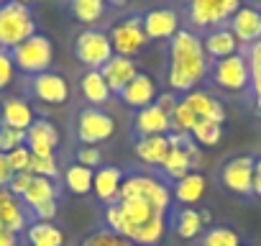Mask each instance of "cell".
Listing matches in <instances>:
<instances>
[{
  "mask_svg": "<svg viewBox=\"0 0 261 246\" xmlns=\"http://www.w3.org/2000/svg\"><path fill=\"white\" fill-rule=\"evenodd\" d=\"M246 62H248V72H251V97H253V108L261 115V41H256L253 46L246 49Z\"/></svg>",
  "mask_w": 261,
  "mask_h": 246,
  "instance_id": "obj_27",
  "label": "cell"
},
{
  "mask_svg": "<svg viewBox=\"0 0 261 246\" xmlns=\"http://www.w3.org/2000/svg\"><path fill=\"white\" fill-rule=\"evenodd\" d=\"M190 136L200 144V146H218L223 139V126L213 120H197L195 129L190 131Z\"/></svg>",
  "mask_w": 261,
  "mask_h": 246,
  "instance_id": "obj_34",
  "label": "cell"
},
{
  "mask_svg": "<svg viewBox=\"0 0 261 246\" xmlns=\"http://www.w3.org/2000/svg\"><path fill=\"white\" fill-rule=\"evenodd\" d=\"M164 231H167L164 215H154L151 220H146V223L139 228V233H136L134 243H136V246H154V243H159V241H162Z\"/></svg>",
  "mask_w": 261,
  "mask_h": 246,
  "instance_id": "obj_35",
  "label": "cell"
},
{
  "mask_svg": "<svg viewBox=\"0 0 261 246\" xmlns=\"http://www.w3.org/2000/svg\"><path fill=\"white\" fill-rule=\"evenodd\" d=\"M34 34H36V26H34L31 11L26 6H18V3L8 0L0 8V49L13 52L18 44H23Z\"/></svg>",
  "mask_w": 261,
  "mask_h": 246,
  "instance_id": "obj_2",
  "label": "cell"
},
{
  "mask_svg": "<svg viewBox=\"0 0 261 246\" xmlns=\"http://www.w3.org/2000/svg\"><path fill=\"white\" fill-rule=\"evenodd\" d=\"M100 162H102V154H100L97 146L82 144V146L77 149V164H82V167H87V169H100V167H102Z\"/></svg>",
  "mask_w": 261,
  "mask_h": 246,
  "instance_id": "obj_42",
  "label": "cell"
},
{
  "mask_svg": "<svg viewBox=\"0 0 261 246\" xmlns=\"http://www.w3.org/2000/svg\"><path fill=\"white\" fill-rule=\"evenodd\" d=\"M11 177H13V169H11V164H8V157L0 154V187H8Z\"/></svg>",
  "mask_w": 261,
  "mask_h": 246,
  "instance_id": "obj_45",
  "label": "cell"
},
{
  "mask_svg": "<svg viewBox=\"0 0 261 246\" xmlns=\"http://www.w3.org/2000/svg\"><path fill=\"white\" fill-rule=\"evenodd\" d=\"M13 75H16V64H13L11 52L0 49V90H6L13 82Z\"/></svg>",
  "mask_w": 261,
  "mask_h": 246,
  "instance_id": "obj_43",
  "label": "cell"
},
{
  "mask_svg": "<svg viewBox=\"0 0 261 246\" xmlns=\"http://www.w3.org/2000/svg\"><path fill=\"white\" fill-rule=\"evenodd\" d=\"M200 246H241V236L228 226H215V228L205 231Z\"/></svg>",
  "mask_w": 261,
  "mask_h": 246,
  "instance_id": "obj_37",
  "label": "cell"
},
{
  "mask_svg": "<svg viewBox=\"0 0 261 246\" xmlns=\"http://www.w3.org/2000/svg\"><path fill=\"white\" fill-rule=\"evenodd\" d=\"M31 92L46 105H64L69 100V82L57 72H41L31 80Z\"/></svg>",
  "mask_w": 261,
  "mask_h": 246,
  "instance_id": "obj_10",
  "label": "cell"
},
{
  "mask_svg": "<svg viewBox=\"0 0 261 246\" xmlns=\"http://www.w3.org/2000/svg\"><path fill=\"white\" fill-rule=\"evenodd\" d=\"M169 120H172V131L169 134H190L195 129V123H197V115L192 113V108L185 100H179L174 105V110L169 113Z\"/></svg>",
  "mask_w": 261,
  "mask_h": 246,
  "instance_id": "obj_36",
  "label": "cell"
},
{
  "mask_svg": "<svg viewBox=\"0 0 261 246\" xmlns=\"http://www.w3.org/2000/svg\"><path fill=\"white\" fill-rule=\"evenodd\" d=\"M72 16L92 26L105 16V0H72Z\"/></svg>",
  "mask_w": 261,
  "mask_h": 246,
  "instance_id": "obj_33",
  "label": "cell"
},
{
  "mask_svg": "<svg viewBox=\"0 0 261 246\" xmlns=\"http://www.w3.org/2000/svg\"><path fill=\"white\" fill-rule=\"evenodd\" d=\"M105 3H110V6H125L128 0H105Z\"/></svg>",
  "mask_w": 261,
  "mask_h": 246,
  "instance_id": "obj_52",
  "label": "cell"
},
{
  "mask_svg": "<svg viewBox=\"0 0 261 246\" xmlns=\"http://www.w3.org/2000/svg\"><path fill=\"white\" fill-rule=\"evenodd\" d=\"M115 134V120L102 108H82L77 115V139L80 144L97 146Z\"/></svg>",
  "mask_w": 261,
  "mask_h": 246,
  "instance_id": "obj_8",
  "label": "cell"
},
{
  "mask_svg": "<svg viewBox=\"0 0 261 246\" xmlns=\"http://www.w3.org/2000/svg\"><path fill=\"white\" fill-rule=\"evenodd\" d=\"M92 180H95V169H87L82 164H72L64 172V185L74 195H87L92 190Z\"/></svg>",
  "mask_w": 261,
  "mask_h": 246,
  "instance_id": "obj_30",
  "label": "cell"
},
{
  "mask_svg": "<svg viewBox=\"0 0 261 246\" xmlns=\"http://www.w3.org/2000/svg\"><path fill=\"white\" fill-rule=\"evenodd\" d=\"M169 136H141L134 146L136 157L144 162V164H156L162 167L164 157L169 154Z\"/></svg>",
  "mask_w": 261,
  "mask_h": 246,
  "instance_id": "obj_22",
  "label": "cell"
},
{
  "mask_svg": "<svg viewBox=\"0 0 261 246\" xmlns=\"http://www.w3.org/2000/svg\"><path fill=\"white\" fill-rule=\"evenodd\" d=\"M26 144V131H16L8 126H0V154H11L13 149Z\"/></svg>",
  "mask_w": 261,
  "mask_h": 246,
  "instance_id": "obj_39",
  "label": "cell"
},
{
  "mask_svg": "<svg viewBox=\"0 0 261 246\" xmlns=\"http://www.w3.org/2000/svg\"><path fill=\"white\" fill-rule=\"evenodd\" d=\"M118 205H120L123 215H125V218H128L130 223H134L136 228H141V226H144L146 220H151L154 215H159V213H156V210H154V208H151V205H149V203L144 200V198H130V200H120ZM136 233H139V231H136Z\"/></svg>",
  "mask_w": 261,
  "mask_h": 246,
  "instance_id": "obj_29",
  "label": "cell"
},
{
  "mask_svg": "<svg viewBox=\"0 0 261 246\" xmlns=\"http://www.w3.org/2000/svg\"><path fill=\"white\" fill-rule=\"evenodd\" d=\"M253 157H233L223 164L220 169V182L225 190H230L233 195H253Z\"/></svg>",
  "mask_w": 261,
  "mask_h": 246,
  "instance_id": "obj_9",
  "label": "cell"
},
{
  "mask_svg": "<svg viewBox=\"0 0 261 246\" xmlns=\"http://www.w3.org/2000/svg\"><path fill=\"white\" fill-rule=\"evenodd\" d=\"M105 223H108L110 231H113L115 236H120V238H128V241H134V238H136V231H139V228L123 215V210H120L118 203L108 205V210H105Z\"/></svg>",
  "mask_w": 261,
  "mask_h": 246,
  "instance_id": "obj_32",
  "label": "cell"
},
{
  "mask_svg": "<svg viewBox=\"0 0 261 246\" xmlns=\"http://www.w3.org/2000/svg\"><path fill=\"white\" fill-rule=\"evenodd\" d=\"M120 100H123L125 105H130V108H136V110L149 108V105L156 103V82H154L149 75H141V72H139L134 80L123 87Z\"/></svg>",
  "mask_w": 261,
  "mask_h": 246,
  "instance_id": "obj_16",
  "label": "cell"
},
{
  "mask_svg": "<svg viewBox=\"0 0 261 246\" xmlns=\"http://www.w3.org/2000/svg\"><path fill=\"white\" fill-rule=\"evenodd\" d=\"M144 31L149 39H156V41H172L174 34L179 31V18L172 8H156V11H149L144 16Z\"/></svg>",
  "mask_w": 261,
  "mask_h": 246,
  "instance_id": "obj_14",
  "label": "cell"
},
{
  "mask_svg": "<svg viewBox=\"0 0 261 246\" xmlns=\"http://www.w3.org/2000/svg\"><path fill=\"white\" fill-rule=\"evenodd\" d=\"M162 169H164L174 182L182 180V177H187V175L192 172V159H190L187 149H182V146H169V154L164 157Z\"/></svg>",
  "mask_w": 261,
  "mask_h": 246,
  "instance_id": "obj_28",
  "label": "cell"
},
{
  "mask_svg": "<svg viewBox=\"0 0 261 246\" xmlns=\"http://www.w3.org/2000/svg\"><path fill=\"white\" fill-rule=\"evenodd\" d=\"M31 175H34V177L54 180V177L59 175V167H57L54 154H51V157H31Z\"/></svg>",
  "mask_w": 261,
  "mask_h": 246,
  "instance_id": "obj_40",
  "label": "cell"
},
{
  "mask_svg": "<svg viewBox=\"0 0 261 246\" xmlns=\"http://www.w3.org/2000/svg\"><path fill=\"white\" fill-rule=\"evenodd\" d=\"M123 185V172L118 167H100L95 169V180H92V192L97 195V200L102 203H118V190Z\"/></svg>",
  "mask_w": 261,
  "mask_h": 246,
  "instance_id": "obj_21",
  "label": "cell"
},
{
  "mask_svg": "<svg viewBox=\"0 0 261 246\" xmlns=\"http://www.w3.org/2000/svg\"><path fill=\"white\" fill-rule=\"evenodd\" d=\"M202 228H205V223H202V218H200V210H195V208H182V210L177 213L174 231H177V236H179V238L190 241V238L200 236V233H202Z\"/></svg>",
  "mask_w": 261,
  "mask_h": 246,
  "instance_id": "obj_31",
  "label": "cell"
},
{
  "mask_svg": "<svg viewBox=\"0 0 261 246\" xmlns=\"http://www.w3.org/2000/svg\"><path fill=\"white\" fill-rule=\"evenodd\" d=\"M253 195L261 198V157H258L256 164H253Z\"/></svg>",
  "mask_w": 261,
  "mask_h": 246,
  "instance_id": "obj_48",
  "label": "cell"
},
{
  "mask_svg": "<svg viewBox=\"0 0 261 246\" xmlns=\"http://www.w3.org/2000/svg\"><path fill=\"white\" fill-rule=\"evenodd\" d=\"M26 146L31 149L34 157H51L54 149L59 146V134L54 129V123L44 118L34 120V126L26 131Z\"/></svg>",
  "mask_w": 261,
  "mask_h": 246,
  "instance_id": "obj_12",
  "label": "cell"
},
{
  "mask_svg": "<svg viewBox=\"0 0 261 246\" xmlns=\"http://www.w3.org/2000/svg\"><path fill=\"white\" fill-rule=\"evenodd\" d=\"M110 46L118 57H128L134 59L139 52H144V46L149 44V36L144 31V16H130L120 23H115L108 34Z\"/></svg>",
  "mask_w": 261,
  "mask_h": 246,
  "instance_id": "obj_4",
  "label": "cell"
},
{
  "mask_svg": "<svg viewBox=\"0 0 261 246\" xmlns=\"http://www.w3.org/2000/svg\"><path fill=\"white\" fill-rule=\"evenodd\" d=\"M8 157V164H11V169H13V175H21V172H31V149L23 144V146H18V149H13L11 154H6Z\"/></svg>",
  "mask_w": 261,
  "mask_h": 246,
  "instance_id": "obj_41",
  "label": "cell"
},
{
  "mask_svg": "<svg viewBox=\"0 0 261 246\" xmlns=\"http://www.w3.org/2000/svg\"><path fill=\"white\" fill-rule=\"evenodd\" d=\"M31 180H34V175H31V172H21V175H13V177H11V182H8V190H11V192H13L16 198H23V192L29 190Z\"/></svg>",
  "mask_w": 261,
  "mask_h": 246,
  "instance_id": "obj_44",
  "label": "cell"
},
{
  "mask_svg": "<svg viewBox=\"0 0 261 246\" xmlns=\"http://www.w3.org/2000/svg\"><path fill=\"white\" fill-rule=\"evenodd\" d=\"M82 246H136V243L128 241V238L115 236L113 231H95V233H90L82 241Z\"/></svg>",
  "mask_w": 261,
  "mask_h": 246,
  "instance_id": "obj_38",
  "label": "cell"
},
{
  "mask_svg": "<svg viewBox=\"0 0 261 246\" xmlns=\"http://www.w3.org/2000/svg\"><path fill=\"white\" fill-rule=\"evenodd\" d=\"M0 126H8V129H16V131H29L34 126V108L21 100V97H6L3 105H0Z\"/></svg>",
  "mask_w": 261,
  "mask_h": 246,
  "instance_id": "obj_17",
  "label": "cell"
},
{
  "mask_svg": "<svg viewBox=\"0 0 261 246\" xmlns=\"http://www.w3.org/2000/svg\"><path fill=\"white\" fill-rule=\"evenodd\" d=\"M202 195H205V177L197 175V172H190L187 177L177 180V185H174V198L185 205L200 203Z\"/></svg>",
  "mask_w": 261,
  "mask_h": 246,
  "instance_id": "obj_26",
  "label": "cell"
},
{
  "mask_svg": "<svg viewBox=\"0 0 261 246\" xmlns=\"http://www.w3.org/2000/svg\"><path fill=\"white\" fill-rule=\"evenodd\" d=\"M26 236L31 241V246H62L64 243V233L62 228H57L51 220H36L26 228Z\"/></svg>",
  "mask_w": 261,
  "mask_h": 246,
  "instance_id": "obj_25",
  "label": "cell"
},
{
  "mask_svg": "<svg viewBox=\"0 0 261 246\" xmlns=\"http://www.w3.org/2000/svg\"><path fill=\"white\" fill-rule=\"evenodd\" d=\"M241 8V0H190V21L197 29H218L225 26L236 11Z\"/></svg>",
  "mask_w": 261,
  "mask_h": 246,
  "instance_id": "obj_5",
  "label": "cell"
},
{
  "mask_svg": "<svg viewBox=\"0 0 261 246\" xmlns=\"http://www.w3.org/2000/svg\"><path fill=\"white\" fill-rule=\"evenodd\" d=\"M13 64L26 72V75H41V72H49L51 67V59H54V49H51V41L44 36V34H34L31 39H26L23 44H18L13 52Z\"/></svg>",
  "mask_w": 261,
  "mask_h": 246,
  "instance_id": "obj_3",
  "label": "cell"
},
{
  "mask_svg": "<svg viewBox=\"0 0 261 246\" xmlns=\"http://www.w3.org/2000/svg\"><path fill=\"white\" fill-rule=\"evenodd\" d=\"M11 3H18V6H26V8H29V6L34 3V0H11Z\"/></svg>",
  "mask_w": 261,
  "mask_h": 246,
  "instance_id": "obj_51",
  "label": "cell"
},
{
  "mask_svg": "<svg viewBox=\"0 0 261 246\" xmlns=\"http://www.w3.org/2000/svg\"><path fill=\"white\" fill-rule=\"evenodd\" d=\"M233 36L238 44H243L246 49L253 46L256 41H261V11L251 8V6H241L236 11V16L228 21Z\"/></svg>",
  "mask_w": 261,
  "mask_h": 246,
  "instance_id": "obj_11",
  "label": "cell"
},
{
  "mask_svg": "<svg viewBox=\"0 0 261 246\" xmlns=\"http://www.w3.org/2000/svg\"><path fill=\"white\" fill-rule=\"evenodd\" d=\"M21 200H23L31 210H36V208H41V205L57 200V187H54V182L46 180V177H34Z\"/></svg>",
  "mask_w": 261,
  "mask_h": 246,
  "instance_id": "obj_24",
  "label": "cell"
},
{
  "mask_svg": "<svg viewBox=\"0 0 261 246\" xmlns=\"http://www.w3.org/2000/svg\"><path fill=\"white\" fill-rule=\"evenodd\" d=\"M182 100L192 108V113L197 115V120H213V123H220V126H223L225 108H223V103H220L218 97H213L210 92H205V90H192V92H187Z\"/></svg>",
  "mask_w": 261,
  "mask_h": 246,
  "instance_id": "obj_18",
  "label": "cell"
},
{
  "mask_svg": "<svg viewBox=\"0 0 261 246\" xmlns=\"http://www.w3.org/2000/svg\"><path fill=\"white\" fill-rule=\"evenodd\" d=\"M34 213H36V220H51V218L57 215V200H54V203H46V205H41V208H36Z\"/></svg>",
  "mask_w": 261,
  "mask_h": 246,
  "instance_id": "obj_46",
  "label": "cell"
},
{
  "mask_svg": "<svg viewBox=\"0 0 261 246\" xmlns=\"http://www.w3.org/2000/svg\"><path fill=\"white\" fill-rule=\"evenodd\" d=\"M113 46H110V39L108 34L102 31H95V29H87L82 34H77L74 39V57L77 62H82L87 69H102L105 62H110L113 57Z\"/></svg>",
  "mask_w": 261,
  "mask_h": 246,
  "instance_id": "obj_7",
  "label": "cell"
},
{
  "mask_svg": "<svg viewBox=\"0 0 261 246\" xmlns=\"http://www.w3.org/2000/svg\"><path fill=\"white\" fill-rule=\"evenodd\" d=\"M210 77L213 82L225 90V92H243L248 90L251 85V72H248V62H246V54H233V57H225V59H218L213 67H210Z\"/></svg>",
  "mask_w": 261,
  "mask_h": 246,
  "instance_id": "obj_6",
  "label": "cell"
},
{
  "mask_svg": "<svg viewBox=\"0 0 261 246\" xmlns=\"http://www.w3.org/2000/svg\"><path fill=\"white\" fill-rule=\"evenodd\" d=\"M210 75V59L205 54L202 39L192 31L179 29L174 34V39L169 41V72L167 80L172 85V90L179 92H192L197 90V85Z\"/></svg>",
  "mask_w": 261,
  "mask_h": 246,
  "instance_id": "obj_1",
  "label": "cell"
},
{
  "mask_svg": "<svg viewBox=\"0 0 261 246\" xmlns=\"http://www.w3.org/2000/svg\"><path fill=\"white\" fill-rule=\"evenodd\" d=\"M134 126H136L139 139H141V136H169L172 120H169V113H164V110L154 103V105L141 108V110L136 113Z\"/></svg>",
  "mask_w": 261,
  "mask_h": 246,
  "instance_id": "obj_13",
  "label": "cell"
},
{
  "mask_svg": "<svg viewBox=\"0 0 261 246\" xmlns=\"http://www.w3.org/2000/svg\"><path fill=\"white\" fill-rule=\"evenodd\" d=\"M100 75H102V80L108 82L110 92H118V95H120V92H123V87H125L130 80H134L136 75H139V69H136V62H134V59L113 54V57H110V62H105V64H102Z\"/></svg>",
  "mask_w": 261,
  "mask_h": 246,
  "instance_id": "obj_15",
  "label": "cell"
},
{
  "mask_svg": "<svg viewBox=\"0 0 261 246\" xmlns=\"http://www.w3.org/2000/svg\"><path fill=\"white\" fill-rule=\"evenodd\" d=\"M0 228L11 233H18L21 228H26L23 205L8 187H0Z\"/></svg>",
  "mask_w": 261,
  "mask_h": 246,
  "instance_id": "obj_20",
  "label": "cell"
},
{
  "mask_svg": "<svg viewBox=\"0 0 261 246\" xmlns=\"http://www.w3.org/2000/svg\"><path fill=\"white\" fill-rule=\"evenodd\" d=\"M0 246H18V233H11V231L0 228Z\"/></svg>",
  "mask_w": 261,
  "mask_h": 246,
  "instance_id": "obj_49",
  "label": "cell"
},
{
  "mask_svg": "<svg viewBox=\"0 0 261 246\" xmlns=\"http://www.w3.org/2000/svg\"><path fill=\"white\" fill-rule=\"evenodd\" d=\"M177 103H179V100H177V97H174L172 92H167V95H156V105H159V108H162L164 113H172Z\"/></svg>",
  "mask_w": 261,
  "mask_h": 246,
  "instance_id": "obj_47",
  "label": "cell"
},
{
  "mask_svg": "<svg viewBox=\"0 0 261 246\" xmlns=\"http://www.w3.org/2000/svg\"><path fill=\"white\" fill-rule=\"evenodd\" d=\"M82 95H85L87 103H92V108H100V105H105L110 100L113 92H110L108 82L102 80L100 69H87L82 75Z\"/></svg>",
  "mask_w": 261,
  "mask_h": 246,
  "instance_id": "obj_23",
  "label": "cell"
},
{
  "mask_svg": "<svg viewBox=\"0 0 261 246\" xmlns=\"http://www.w3.org/2000/svg\"><path fill=\"white\" fill-rule=\"evenodd\" d=\"M6 3H8V0H0V8H3V6H6Z\"/></svg>",
  "mask_w": 261,
  "mask_h": 246,
  "instance_id": "obj_53",
  "label": "cell"
},
{
  "mask_svg": "<svg viewBox=\"0 0 261 246\" xmlns=\"http://www.w3.org/2000/svg\"><path fill=\"white\" fill-rule=\"evenodd\" d=\"M200 218H202V223L207 226V223H210V210H200Z\"/></svg>",
  "mask_w": 261,
  "mask_h": 246,
  "instance_id": "obj_50",
  "label": "cell"
},
{
  "mask_svg": "<svg viewBox=\"0 0 261 246\" xmlns=\"http://www.w3.org/2000/svg\"><path fill=\"white\" fill-rule=\"evenodd\" d=\"M202 46H205V54L207 59H225V57H233L238 54V41L233 36V31L228 26H218V29H210L202 39Z\"/></svg>",
  "mask_w": 261,
  "mask_h": 246,
  "instance_id": "obj_19",
  "label": "cell"
}]
</instances>
